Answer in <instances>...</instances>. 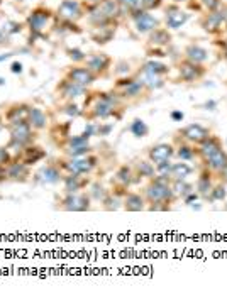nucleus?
Wrapping results in <instances>:
<instances>
[{"label":"nucleus","instance_id":"f257e3e1","mask_svg":"<svg viewBox=\"0 0 227 296\" xmlns=\"http://www.w3.org/2000/svg\"><path fill=\"white\" fill-rule=\"evenodd\" d=\"M141 193L148 203L146 210L150 212H166L178 202L171 190V178L168 174H156L154 178L148 180Z\"/></svg>","mask_w":227,"mask_h":296},{"label":"nucleus","instance_id":"f03ea898","mask_svg":"<svg viewBox=\"0 0 227 296\" xmlns=\"http://www.w3.org/2000/svg\"><path fill=\"white\" fill-rule=\"evenodd\" d=\"M120 98L117 93H100L95 95L94 102H87L83 109V119L88 122H95V120H107L109 117L115 115V110L119 109Z\"/></svg>","mask_w":227,"mask_h":296},{"label":"nucleus","instance_id":"7ed1b4c3","mask_svg":"<svg viewBox=\"0 0 227 296\" xmlns=\"http://www.w3.org/2000/svg\"><path fill=\"white\" fill-rule=\"evenodd\" d=\"M5 129L9 130V142H7L5 146L10 149V151L19 152L20 149H24L26 146L34 144L38 139V132L29 126L27 120L7 124Z\"/></svg>","mask_w":227,"mask_h":296},{"label":"nucleus","instance_id":"20e7f679","mask_svg":"<svg viewBox=\"0 0 227 296\" xmlns=\"http://www.w3.org/2000/svg\"><path fill=\"white\" fill-rule=\"evenodd\" d=\"M55 161L58 163V166L61 167L63 173L87 174V176H90L97 169L100 158L95 152H90V154L81 156V158H66V156H61V158L55 159Z\"/></svg>","mask_w":227,"mask_h":296},{"label":"nucleus","instance_id":"39448f33","mask_svg":"<svg viewBox=\"0 0 227 296\" xmlns=\"http://www.w3.org/2000/svg\"><path fill=\"white\" fill-rule=\"evenodd\" d=\"M33 180V167L24 165L19 159L10 161L5 167H0V183H29Z\"/></svg>","mask_w":227,"mask_h":296},{"label":"nucleus","instance_id":"423d86ee","mask_svg":"<svg viewBox=\"0 0 227 296\" xmlns=\"http://www.w3.org/2000/svg\"><path fill=\"white\" fill-rule=\"evenodd\" d=\"M111 183H112L111 193H114L119 198L126 197L129 188L132 186V185H136V174H134L132 165H120L115 171H114Z\"/></svg>","mask_w":227,"mask_h":296},{"label":"nucleus","instance_id":"0eeeda50","mask_svg":"<svg viewBox=\"0 0 227 296\" xmlns=\"http://www.w3.org/2000/svg\"><path fill=\"white\" fill-rule=\"evenodd\" d=\"M92 197L87 191L80 193H65L59 198L56 208L61 212H90L92 210Z\"/></svg>","mask_w":227,"mask_h":296},{"label":"nucleus","instance_id":"6e6552de","mask_svg":"<svg viewBox=\"0 0 227 296\" xmlns=\"http://www.w3.org/2000/svg\"><path fill=\"white\" fill-rule=\"evenodd\" d=\"M210 134L212 132L208 127L202 126V124H190V126H185L183 129L176 130L175 139H180V141H185V142H190V144H193V146H198L200 142H204Z\"/></svg>","mask_w":227,"mask_h":296},{"label":"nucleus","instance_id":"1a4fd4ad","mask_svg":"<svg viewBox=\"0 0 227 296\" xmlns=\"http://www.w3.org/2000/svg\"><path fill=\"white\" fill-rule=\"evenodd\" d=\"M63 174L65 173H63L61 167L58 166V163L51 161L39 167L38 173L33 174V180L41 185H58V183H61Z\"/></svg>","mask_w":227,"mask_h":296},{"label":"nucleus","instance_id":"9d476101","mask_svg":"<svg viewBox=\"0 0 227 296\" xmlns=\"http://www.w3.org/2000/svg\"><path fill=\"white\" fill-rule=\"evenodd\" d=\"M48 158V152H46V149L44 148H41L39 144H29V146H26L24 149H20L19 152H16L14 154V159H19V161H22L24 165H27V166H36L38 163H41V161H44V159Z\"/></svg>","mask_w":227,"mask_h":296},{"label":"nucleus","instance_id":"9b49d317","mask_svg":"<svg viewBox=\"0 0 227 296\" xmlns=\"http://www.w3.org/2000/svg\"><path fill=\"white\" fill-rule=\"evenodd\" d=\"M92 185V178L87 174H73V173H65L61 180L63 193H80L85 191Z\"/></svg>","mask_w":227,"mask_h":296},{"label":"nucleus","instance_id":"f8f14e48","mask_svg":"<svg viewBox=\"0 0 227 296\" xmlns=\"http://www.w3.org/2000/svg\"><path fill=\"white\" fill-rule=\"evenodd\" d=\"M51 17H53L51 10L46 9V7H38V9H34L33 12L29 14V17H27V26H29V29L33 31L34 34H39L48 26Z\"/></svg>","mask_w":227,"mask_h":296},{"label":"nucleus","instance_id":"ddd939ff","mask_svg":"<svg viewBox=\"0 0 227 296\" xmlns=\"http://www.w3.org/2000/svg\"><path fill=\"white\" fill-rule=\"evenodd\" d=\"M56 93H58V97L61 100H65V102H72V100L75 98L83 97V95L87 93V88L75 85L73 81H70L68 78H65V80L59 81L58 87H56Z\"/></svg>","mask_w":227,"mask_h":296},{"label":"nucleus","instance_id":"4468645a","mask_svg":"<svg viewBox=\"0 0 227 296\" xmlns=\"http://www.w3.org/2000/svg\"><path fill=\"white\" fill-rule=\"evenodd\" d=\"M66 78L70 81H73L75 85H80V87H90V85L95 83L97 80V74L92 73L87 66H73L66 71Z\"/></svg>","mask_w":227,"mask_h":296},{"label":"nucleus","instance_id":"2eb2a0df","mask_svg":"<svg viewBox=\"0 0 227 296\" xmlns=\"http://www.w3.org/2000/svg\"><path fill=\"white\" fill-rule=\"evenodd\" d=\"M173 156H175V146L171 142H159V144L151 146L146 151V158L150 159L152 165L165 161V159H171Z\"/></svg>","mask_w":227,"mask_h":296},{"label":"nucleus","instance_id":"dca6fc26","mask_svg":"<svg viewBox=\"0 0 227 296\" xmlns=\"http://www.w3.org/2000/svg\"><path fill=\"white\" fill-rule=\"evenodd\" d=\"M131 16H132L134 22H136V29L143 34L154 31L159 24V20L156 19L154 16H151L150 12H146V10H143V9L134 10V12H131Z\"/></svg>","mask_w":227,"mask_h":296},{"label":"nucleus","instance_id":"f3484780","mask_svg":"<svg viewBox=\"0 0 227 296\" xmlns=\"http://www.w3.org/2000/svg\"><path fill=\"white\" fill-rule=\"evenodd\" d=\"M219 149H222V141L219 135L210 134L204 142H200L198 146H195V152H197V158H200L202 161L207 158H210L214 152H217Z\"/></svg>","mask_w":227,"mask_h":296},{"label":"nucleus","instance_id":"a211bd4d","mask_svg":"<svg viewBox=\"0 0 227 296\" xmlns=\"http://www.w3.org/2000/svg\"><path fill=\"white\" fill-rule=\"evenodd\" d=\"M214 173L208 167L202 166V171L198 173L197 183H195V191L200 195L202 200H207L208 193H210L212 186H214Z\"/></svg>","mask_w":227,"mask_h":296},{"label":"nucleus","instance_id":"6ab92c4d","mask_svg":"<svg viewBox=\"0 0 227 296\" xmlns=\"http://www.w3.org/2000/svg\"><path fill=\"white\" fill-rule=\"evenodd\" d=\"M29 109L31 105L26 102L20 103H12L9 109L3 112V120L7 124H14V122H20V120H27V115H29Z\"/></svg>","mask_w":227,"mask_h":296},{"label":"nucleus","instance_id":"aec40b11","mask_svg":"<svg viewBox=\"0 0 227 296\" xmlns=\"http://www.w3.org/2000/svg\"><path fill=\"white\" fill-rule=\"evenodd\" d=\"M205 73V70L202 68L200 65H197V63H191L189 59H185V61L180 63L178 66V76L182 81H187V83H190V81H195L198 80V78H202Z\"/></svg>","mask_w":227,"mask_h":296},{"label":"nucleus","instance_id":"412c9836","mask_svg":"<svg viewBox=\"0 0 227 296\" xmlns=\"http://www.w3.org/2000/svg\"><path fill=\"white\" fill-rule=\"evenodd\" d=\"M189 20V14L185 10H182L178 5H171L166 9L165 14V22L170 29H180L183 24Z\"/></svg>","mask_w":227,"mask_h":296},{"label":"nucleus","instance_id":"4be33fe9","mask_svg":"<svg viewBox=\"0 0 227 296\" xmlns=\"http://www.w3.org/2000/svg\"><path fill=\"white\" fill-rule=\"evenodd\" d=\"M27 122H29V126L36 132L46 130L49 127V115L42 109H39V107L31 105L29 115H27Z\"/></svg>","mask_w":227,"mask_h":296},{"label":"nucleus","instance_id":"5701e85b","mask_svg":"<svg viewBox=\"0 0 227 296\" xmlns=\"http://www.w3.org/2000/svg\"><path fill=\"white\" fill-rule=\"evenodd\" d=\"M122 208L126 212H144L148 208V203L144 200L143 193H136V191H127L126 197L122 198Z\"/></svg>","mask_w":227,"mask_h":296},{"label":"nucleus","instance_id":"b1692460","mask_svg":"<svg viewBox=\"0 0 227 296\" xmlns=\"http://www.w3.org/2000/svg\"><path fill=\"white\" fill-rule=\"evenodd\" d=\"M58 16L65 20H76L80 19L81 14V3L78 0H63L58 7Z\"/></svg>","mask_w":227,"mask_h":296},{"label":"nucleus","instance_id":"393cba45","mask_svg":"<svg viewBox=\"0 0 227 296\" xmlns=\"http://www.w3.org/2000/svg\"><path fill=\"white\" fill-rule=\"evenodd\" d=\"M111 63H112L111 58H109L107 55H104V53L92 55L90 58H87V68L92 71V73L97 74V76L107 73V70L111 68Z\"/></svg>","mask_w":227,"mask_h":296},{"label":"nucleus","instance_id":"a878e982","mask_svg":"<svg viewBox=\"0 0 227 296\" xmlns=\"http://www.w3.org/2000/svg\"><path fill=\"white\" fill-rule=\"evenodd\" d=\"M202 163H204L202 166L208 167V169H210L214 174H221L222 171H224V167L227 166V152H226V149L224 148L219 149L217 152H214L210 158L204 159Z\"/></svg>","mask_w":227,"mask_h":296},{"label":"nucleus","instance_id":"bb28decb","mask_svg":"<svg viewBox=\"0 0 227 296\" xmlns=\"http://www.w3.org/2000/svg\"><path fill=\"white\" fill-rule=\"evenodd\" d=\"M134 174H136V185L141 183V180H151L156 176V167L150 159H137L132 165Z\"/></svg>","mask_w":227,"mask_h":296},{"label":"nucleus","instance_id":"cd10ccee","mask_svg":"<svg viewBox=\"0 0 227 296\" xmlns=\"http://www.w3.org/2000/svg\"><path fill=\"white\" fill-rule=\"evenodd\" d=\"M202 29L207 31L208 34H215L221 31L222 24H224V19H222V10H212L210 14L202 19Z\"/></svg>","mask_w":227,"mask_h":296},{"label":"nucleus","instance_id":"c85d7f7f","mask_svg":"<svg viewBox=\"0 0 227 296\" xmlns=\"http://www.w3.org/2000/svg\"><path fill=\"white\" fill-rule=\"evenodd\" d=\"M146 85H144L143 80H136L134 78L132 83H129L126 88H122V90L117 92V97L120 100H132V98H139L141 95H143V92H146Z\"/></svg>","mask_w":227,"mask_h":296},{"label":"nucleus","instance_id":"c756f323","mask_svg":"<svg viewBox=\"0 0 227 296\" xmlns=\"http://www.w3.org/2000/svg\"><path fill=\"white\" fill-rule=\"evenodd\" d=\"M173 142H175V156H178L180 161H193L197 158V152H195V146L190 144V142L180 141V139L173 137Z\"/></svg>","mask_w":227,"mask_h":296},{"label":"nucleus","instance_id":"7c9ffc66","mask_svg":"<svg viewBox=\"0 0 227 296\" xmlns=\"http://www.w3.org/2000/svg\"><path fill=\"white\" fill-rule=\"evenodd\" d=\"M70 129H72V122H65V124L59 122V124H55L53 127H49V134H51V139H53V142L58 146V148L66 141V139L70 137V135H72Z\"/></svg>","mask_w":227,"mask_h":296},{"label":"nucleus","instance_id":"2f4dec72","mask_svg":"<svg viewBox=\"0 0 227 296\" xmlns=\"http://www.w3.org/2000/svg\"><path fill=\"white\" fill-rule=\"evenodd\" d=\"M185 56L189 61L197 63V65H202V63H205L208 59L207 49H204L202 46H197V44H190L189 48L185 49Z\"/></svg>","mask_w":227,"mask_h":296},{"label":"nucleus","instance_id":"473e14b6","mask_svg":"<svg viewBox=\"0 0 227 296\" xmlns=\"http://www.w3.org/2000/svg\"><path fill=\"white\" fill-rule=\"evenodd\" d=\"M191 173H193V167H191L187 161L171 163L170 178H171V180H187Z\"/></svg>","mask_w":227,"mask_h":296},{"label":"nucleus","instance_id":"72a5a7b5","mask_svg":"<svg viewBox=\"0 0 227 296\" xmlns=\"http://www.w3.org/2000/svg\"><path fill=\"white\" fill-rule=\"evenodd\" d=\"M150 42L156 48H161L171 42V34L168 33V29H163V27H156L154 31L150 33Z\"/></svg>","mask_w":227,"mask_h":296},{"label":"nucleus","instance_id":"f704fd0d","mask_svg":"<svg viewBox=\"0 0 227 296\" xmlns=\"http://www.w3.org/2000/svg\"><path fill=\"white\" fill-rule=\"evenodd\" d=\"M171 190L178 200H183L189 193L195 191V186L187 180H171Z\"/></svg>","mask_w":227,"mask_h":296},{"label":"nucleus","instance_id":"c9c22d12","mask_svg":"<svg viewBox=\"0 0 227 296\" xmlns=\"http://www.w3.org/2000/svg\"><path fill=\"white\" fill-rule=\"evenodd\" d=\"M114 34H115V29L111 26L95 27V31L92 33V39H94L97 44H107V42L114 37Z\"/></svg>","mask_w":227,"mask_h":296},{"label":"nucleus","instance_id":"e433bc0d","mask_svg":"<svg viewBox=\"0 0 227 296\" xmlns=\"http://www.w3.org/2000/svg\"><path fill=\"white\" fill-rule=\"evenodd\" d=\"M129 130H131V134L137 139H143V137H148V135H150V126H148L143 119H139V117H136V119L131 122Z\"/></svg>","mask_w":227,"mask_h":296},{"label":"nucleus","instance_id":"4c0bfd02","mask_svg":"<svg viewBox=\"0 0 227 296\" xmlns=\"http://www.w3.org/2000/svg\"><path fill=\"white\" fill-rule=\"evenodd\" d=\"M88 193H90V197H92L94 202L102 203V202H104V198L111 193V190H107V188H105L100 181H92V185L88 186Z\"/></svg>","mask_w":227,"mask_h":296},{"label":"nucleus","instance_id":"58836bf2","mask_svg":"<svg viewBox=\"0 0 227 296\" xmlns=\"http://www.w3.org/2000/svg\"><path fill=\"white\" fill-rule=\"evenodd\" d=\"M227 198V190H226V183L224 181H219L212 186L210 193L205 202H226Z\"/></svg>","mask_w":227,"mask_h":296},{"label":"nucleus","instance_id":"ea45409f","mask_svg":"<svg viewBox=\"0 0 227 296\" xmlns=\"http://www.w3.org/2000/svg\"><path fill=\"white\" fill-rule=\"evenodd\" d=\"M94 152V148L90 144L88 146H76V148H61V154L66 158H81Z\"/></svg>","mask_w":227,"mask_h":296},{"label":"nucleus","instance_id":"a19ab883","mask_svg":"<svg viewBox=\"0 0 227 296\" xmlns=\"http://www.w3.org/2000/svg\"><path fill=\"white\" fill-rule=\"evenodd\" d=\"M170 71V68L159 61H148L143 65V73L144 74H156V76H161Z\"/></svg>","mask_w":227,"mask_h":296},{"label":"nucleus","instance_id":"79ce46f5","mask_svg":"<svg viewBox=\"0 0 227 296\" xmlns=\"http://www.w3.org/2000/svg\"><path fill=\"white\" fill-rule=\"evenodd\" d=\"M59 112L65 113V115H68L70 119H78V117L83 115V109H81L80 105L75 102V100H72V102H65L61 105V109H59Z\"/></svg>","mask_w":227,"mask_h":296},{"label":"nucleus","instance_id":"37998d69","mask_svg":"<svg viewBox=\"0 0 227 296\" xmlns=\"http://www.w3.org/2000/svg\"><path fill=\"white\" fill-rule=\"evenodd\" d=\"M100 205H102V208L107 210V212H114V210H119L120 206H122V198L115 197L114 193H109Z\"/></svg>","mask_w":227,"mask_h":296},{"label":"nucleus","instance_id":"c03bdc74","mask_svg":"<svg viewBox=\"0 0 227 296\" xmlns=\"http://www.w3.org/2000/svg\"><path fill=\"white\" fill-rule=\"evenodd\" d=\"M143 81H144V85H146L148 90H156V88H161L163 85H165L161 76H156V74H144Z\"/></svg>","mask_w":227,"mask_h":296},{"label":"nucleus","instance_id":"a18cd8bd","mask_svg":"<svg viewBox=\"0 0 227 296\" xmlns=\"http://www.w3.org/2000/svg\"><path fill=\"white\" fill-rule=\"evenodd\" d=\"M10 161H14V152L7 146H0V167H5Z\"/></svg>","mask_w":227,"mask_h":296},{"label":"nucleus","instance_id":"49530a36","mask_svg":"<svg viewBox=\"0 0 227 296\" xmlns=\"http://www.w3.org/2000/svg\"><path fill=\"white\" fill-rule=\"evenodd\" d=\"M141 2L143 0H119L120 3V9L127 10V12H134V10H139L141 9Z\"/></svg>","mask_w":227,"mask_h":296},{"label":"nucleus","instance_id":"de8ad7c7","mask_svg":"<svg viewBox=\"0 0 227 296\" xmlns=\"http://www.w3.org/2000/svg\"><path fill=\"white\" fill-rule=\"evenodd\" d=\"M154 167H156V174H168V176H170V169H171V159H165V161L156 163Z\"/></svg>","mask_w":227,"mask_h":296},{"label":"nucleus","instance_id":"09e8293b","mask_svg":"<svg viewBox=\"0 0 227 296\" xmlns=\"http://www.w3.org/2000/svg\"><path fill=\"white\" fill-rule=\"evenodd\" d=\"M114 129L112 124H105V122H100V126H95V135H102V137H105V135L111 134V130Z\"/></svg>","mask_w":227,"mask_h":296},{"label":"nucleus","instance_id":"8fccbe9b","mask_svg":"<svg viewBox=\"0 0 227 296\" xmlns=\"http://www.w3.org/2000/svg\"><path fill=\"white\" fill-rule=\"evenodd\" d=\"M161 3H163V0H143V2H141V9L150 12V10H154V9H158V7H161Z\"/></svg>","mask_w":227,"mask_h":296},{"label":"nucleus","instance_id":"3c124183","mask_svg":"<svg viewBox=\"0 0 227 296\" xmlns=\"http://www.w3.org/2000/svg\"><path fill=\"white\" fill-rule=\"evenodd\" d=\"M68 56L70 58L73 59L75 63H83V61H87V56L83 55V53L80 51V49H68Z\"/></svg>","mask_w":227,"mask_h":296},{"label":"nucleus","instance_id":"603ef678","mask_svg":"<svg viewBox=\"0 0 227 296\" xmlns=\"http://www.w3.org/2000/svg\"><path fill=\"white\" fill-rule=\"evenodd\" d=\"M221 2H222V0H200V3L208 10V12H212V10H219Z\"/></svg>","mask_w":227,"mask_h":296},{"label":"nucleus","instance_id":"864d4df0","mask_svg":"<svg viewBox=\"0 0 227 296\" xmlns=\"http://www.w3.org/2000/svg\"><path fill=\"white\" fill-rule=\"evenodd\" d=\"M7 33H10V34H16V33H20L22 31V26H20L19 22H7Z\"/></svg>","mask_w":227,"mask_h":296},{"label":"nucleus","instance_id":"5fc2aeb1","mask_svg":"<svg viewBox=\"0 0 227 296\" xmlns=\"http://www.w3.org/2000/svg\"><path fill=\"white\" fill-rule=\"evenodd\" d=\"M198 198H200V195H198L197 191H191V193H189L185 198H183V203H185V205H191V203L197 202Z\"/></svg>","mask_w":227,"mask_h":296},{"label":"nucleus","instance_id":"6e6d98bb","mask_svg":"<svg viewBox=\"0 0 227 296\" xmlns=\"http://www.w3.org/2000/svg\"><path fill=\"white\" fill-rule=\"evenodd\" d=\"M87 3L90 5V10L97 9V7H100L102 3H104V0H87Z\"/></svg>","mask_w":227,"mask_h":296},{"label":"nucleus","instance_id":"4d7b16f0","mask_svg":"<svg viewBox=\"0 0 227 296\" xmlns=\"http://www.w3.org/2000/svg\"><path fill=\"white\" fill-rule=\"evenodd\" d=\"M183 117H185V115H183V112H180V110H173V112H171V119L173 120H180V122H182Z\"/></svg>","mask_w":227,"mask_h":296},{"label":"nucleus","instance_id":"13d9d810","mask_svg":"<svg viewBox=\"0 0 227 296\" xmlns=\"http://www.w3.org/2000/svg\"><path fill=\"white\" fill-rule=\"evenodd\" d=\"M12 71H14V73H20V71H22V65H20V63H14Z\"/></svg>","mask_w":227,"mask_h":296},{"label":"nucleus","instance_id":"bf43d9fd","mask_svg":"<svg viewBox=\"0 0 227 296\" xmlns=\"http://www.w3.org/2000/svg\"><path fill=\"white\" fill-rule=\"evenodd\" d=\"M219 176H221V178H222V181H224V183L227 185V166L224 167V171H222V173L219 174Z\"/></svg>","mask_w":227,"mask_h":296},{"label":"nucleus","instance_id":"052dcab7","mask_svg":"<svg viewBox=\"0 0 227 296\" xmlns=\"http://www.w3.org/2000/svg\"><path fill=\"white\" fill-rule=\"evenodd\" d=\"M222 19H224V24L227 26V7L226 9H222Z\"/></svg>","mask_w":227,"mask_h":296},{"label":"nucleus","instance_id":"680f3d73","mask_svg":"<svg viewBox=\"0 0 227 296\" xmlns=\"http://www.w3.org/2000/svg\"><path fill=\"white\" fill-rule=\"evenodd\" d=\"M2 41H3V33L0 31V42H2Z\"/></svg>","mask_w":227,"mask_h":296},{"label":"nucleus","instance_id":"e2e57ef3","mask_svg":"<svg viewBox=\"0 0 227 296\" xmlns=\"http://www.w3.org/2000/svg\"><path fill=\"white\" fill-rule=\"evenodd\" d=\"M224 210H226V212H227V198H226V205H224Z\"/></svg>","mask_w":227,"mask_h":296},{"label":"nucleus","instance_id":"0e129e2a","mask_svg":"<svg viewBox=\"0 0 227 296\" xmlns=\"http://www.w3.org/2000/svg\"><path fill=\"white\" fill-rule=\"evenodd\" d=\"M0 3H2V0H0Z\"/></svg>","mask_w":227,"mask_h":296}]
</instances>
